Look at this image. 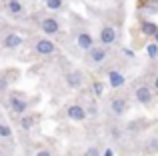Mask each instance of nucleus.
Returning a JSON list of instances; mask_svg holds the SVG:
<instances>
[{"label": "nucleus", "mask_w": 158, "mask_h": 156, "mask_svg": "<svg viewBox=\"0 0 158 156\" xmlns=\"http://www.w3.org/2000/svg\"><path fill=\"white\" fill-rule=\"evenodd\" d=\"M22 44V38L18 34H6L4 36V48H18Z\"/></svg>", "instance_id": "nucleus-11"}, {"label": "nucleus", "mask_w": 158, "mask_h": 156, "mask_svg": "<svg viewBox=\"0 0 158 156\" xmlns=\"http://www.w3.org/2000/svg\"><path fill=\"white\" fill-rule=\"evenodd\" d=\"M94 92H96V94H102V84H94Z\"/></svg>", "instance_id": "nucleus-22"}, {"label": "nucleus", "mask_w": 158, "mask_h": 156, "mask_svg": "<svg viewBox=\"0 0 158 156\" xmlns=\"http://www.w3.org/2000/svg\"><path fill=\"white\" fill-rule=\"evenodd\" d=\"M148 148H150V150H158V138H152L150 144H148Z\"/></svg>", "instance_id": "nucleus-20"}, {"label": "nucleus", "mask_w": 158, "mask_h": 156, "mask_svg": "<svg viewBox=\"0 0 158 156\" xmlns=\"http://www.w3.org/2000/svg\"><path fill=\"white\" fill-rule=\"evenodd\" d=\"M0 136H2V138H10L12 136V130L8 128L6 124H0Z\"/></svg>", "instance_id": "nucleus-17"}, {"label": "nucleus", "mask_w": 158, "mask_h": 156, "mask_svg": "<svg viewBox=\"0 0 158 156\" xmlns=\"http://www.w3.org/2000/svg\"><path fill=\"white\" fill-rule=\"evenodd\" d=\"M84 156H100V150H98L96 146H90V148L84 152Z\"/></svg>", "instance_id": "nucleus-19"}, {"label": "nucleus", "mask_w": 158, "mask_h": 156, "mask_svg": "<svg viewBox=\"0 0 158 156\" xmlns=\"http://www.w3.org/2000/svg\"><path fill=\"white\" fill-rule=\"evenodd\" d=\"M100 42L104 44V46H110V44L116 42V30H114V26H110V24L102 26V30H100Z\"/></svg>", "instance_id": "nucleus-1"}, {"label": "nucleus", "mask_w": 158, "mask_h": 156, "mask_svg": "<svg viewBox=\"0 0 158 156\" xmlns=\"http://www.w3.org/2000/svg\"><path fill=\"white\" fill-rule=\"evenodd\" d=\"M108 80H110L112 88H118V86L124 84V74H120L118 70H112V72H108Z\"/></svg>", "instance_id": "nucleus-12"}, {"label": "nucleus", "mask_w": 158, "mask_h": 156, "mask_svg": "<svg viewBox=\"0 0 158 156\" xmlns=\"http://www.w3.org/2000/svg\"><path fill=\"white\" fill-rule=\"evenodd\" d=\"M110 110L116 114V116H122L124 112L128 110V102H126V98H112V102H110Z\"/></svg>", "instance_id": "nucleus-4"}, {"label": "nucleus", "mask_w": 158, "mask_h": 156, "mask_svg": "<svg viewBox=\"0 0 158 156\" xmlns=\"http://www.w3.org/2000/svg\"><path fill=\"white\" fill-rule=\"evenodd\" d=\"M66 114H68V118H70V120H74V122H82V120L86 118V110L82 108L80 104H72V106H68Z\"/></svg>", "instance_id": "nucleus-3"}, {"label": "nucleus", "mask_w": 158, "mask_h": 156, "mask_svg": "<svg viewBox=\"0 0 158 156\" xmlns=\"http://www.w3.org/2000/svg\"><path fill=\"white\" fill-rule=\"evenodd\" d=\"M0 156H2V154H0Z\"/></svg>", "instance_id": "nucleus-26"}, {"label": "nucleus", "mask_w": 158, "mask_h": 156, "mask_svg": "<svg viewBox=\"0 0 158 156\" xmlns=\"http://www.w3.org/2000/svg\"><path fill=\"white\" fill-rule=\"evenodd\" d=\"M104 156H114V154H112V150H106V152H104Z\"/></svg>", "instance_id": "nucleus-23"}, {"label": "nucleus", "mask_w": 158, "mask_h": 156, "mask_svg": "<svg viewBox=\"0 0 158 156\" xmlns=\"http://www.w3.org/2000/svg\"><path fill=\"white\" fill-rule=\"evenodd\" d=\"M154 40H156V42H158V32H156V34H154Z\"/></svg>", "instance_id": "nucleus-25"}, {"label": "nucleus", "mask_w": 158, "mask_h": 156, "mask_svg": "<svg viewBox=\"0 0 158 156\" xmlns=\"http://www.w3.org/2000/svg\"><path fill=\"white\" fill-rule=\"evenodd\" d=\"M76 44H78V48H82V50H90V48L94 46V40H92V36H90L88 32H80V34L76 36Z\"/></svg>", "instance_id": "nucleus-7"}, {"label": "nucleus", "mask_w": 158, "mask_h": 156, "mask_svg": "<svg viewBox=\"0 0 158 156\" xmlns=\"http://www.w3.org/2000/svg\"><path fill=\"white\" fill-rule=\"evenodd\" d=\"M34 156H52V154L48 152V150H38V152H36Z\"/></svg>", "instance_id": "nucleus-21"}, {"label": "nucleus", "mask_w": 158, "mask_h": 156, "mask_svg": "<svg viewBox=\"0 0 158 156\" xmlns=\"http://www.w3.org/2000/svg\"><path fill=\"white\" fill-rule=\"evenodd\" d=\"M32 124H34V118H32V116H24L22 120H20V126H22L24 130H30Z\"/></svg>", "instance_id": "nucleus-15"}, {"label": "nucleus", "mask_w": 158, "mask_h": 156, "mask_svg": "<svg viewBox=\"0 0 158 156\" xmlns=\"http://www.w3.org/2000/svg\"><path fill=\"white\" fill-rule=\"evenodd\" d=\"M140 30H142L146 36H154L158 32V26L154 22H142V24H140Z\"/></svg>", "instance_id": "nucleus-13"}, {"label": "nucleus", "mask_w": 158, "mask_h": 156, "mask_svg": "<svg viewBox=\"0 0 158 156\" xmlns=\"http://www.w3.org/2000/svg\"><path fill=\"white\" fill-rule=\"evenodd\" d=\"M154 88H156V90H158V76H156V78H154Z\"/></svg>", "instance_id": "nucleus-24"}, {"label": "nucleus", "mask_w": 158, "mask_h": 156, "mask_svg": "<svg viewBox=\"0 0 158 156\" xmlns=\"http://www.w3.org/2000/svg\"><path fill=\"white\" fill-rule=\"evenodd\" d=\"M8 10H10V14H20L24 8H22V4H20L18 0H10V2H8Z\"/></svg>", "instance_id": "nucleus-14"}, {"label": "nucleus", "mask_w": 158, "mask_h": 156, "mask_svg": "<svg viewBox=\"0 0 158 156\" xmlns=\"http://www.w3.org/2000/svg\"><path fill=\"white\" fill-rule=\"evenodd\" d=\"M148 56H150V58H156L158 56V46L156 44H150V46H148Z\"/></svg>", "instance_id": "nucleus-18"}, {"label": "nucleus", "mask_w": 158, "mask_h": 156, "mask_svg": "<svg viewBox=\"0 0 158 156\" xmlns=\"http://www.w3.org/2000/svg\"><path fill=\"white\" fill-rule=\"evenodd\" d=\"M10 108H12V112L22 114V112H26L28 102L24 100V98H20V96H12V98H10Z\"/></svg>", "instance_id": "nucleus-8"}, {"label": "nucleus", "mask_w": 158, "mask_h": 156, "mask_svg": "<svg viewBox=\"0 0 158 156\" xmlns=\"http://www.w3.org/2000/svg\"><path fill=\"white\" fill-rule=\"evenodd\" d=\"M40 28H42L46 34H56V32L60 30V24H58L56 18H44L42 24H40Z\"/></svg>", "instance_id": "nucleus-9"}, {"label": "nucleus", "mask_w": 158, "mask_h": 156, "mask_svg": "<svg viewBox=\"0 0 158 156\" xmlns=\"http://www.w3.org/2000/svg\"><path fill=\"white\" fill-rule=\"evenodd\" d=\"M66 84H68L70 88H80L82 86V74L78 70H70L68 74H66Z\"/></svg>", "instance_id": "nucleus-10"}, {"label": "nucleus", "mask_w": 158, "mask_h": 156, "mask_svg": "<svg viewBox=\"0 0 158 156\" xmlns=\"http://www.w3.org/2000/svg\"><path fill=\"white\" fill-rule=\"evenodd\" d=\"M88 52H90V60H92L94 64L104 62L106 56H108V52H106V48H104V46H92Z\"/></svg>", "instance_id": "nucleus-5"}, {"label": "nucleus", "mask_w": 158, "mask_h": 156, "mask_svg": "<svg viewBox=\"0 0 158 156\" xmlns=\"http://www.w3.org/2000/svg\"><path fill=\"white\" fill-rule=\"evenodd\" d=\"M46 6L50 10H60L62 8V0H46Z\"/></svg>", "instance_id": "nucleus-16"}, {"label": "nucleus", "mask_w": 158, "mask_h": 156, "mask_svg": "<svg viewBox=\"0 0 158 156\" xmlns=\"http://www.w3.org/2000/svg\"><path fill=\"white\" fill-rule=\"evenodd\" d=\"M34 50L38 52V54H42V56H48V54H52V52L56 50V46H54V42H52V40L42 38V40H36Z\"/></svg>", "instance_id": "nucleus-2"}, {"label": "nucleus", "mask_w": 158, "mask_h": 156, "mask_svg": "<svg viewBox=\"0 0 158 156\" xmlns=\"http://www.w3.org/2000/svg\"><path fill=\"white\" fill-rule=\"evenodd\" d=\"M136 100H138L140 104L148 106L152 102V90L148 88V86H140V88H136Z\"/></svg>", "instance_id": "nucleus-6"}]
</instances>
